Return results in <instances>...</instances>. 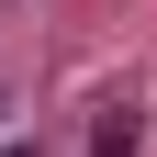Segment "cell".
I'll list each match as a JSON object with an SVG mask.
<instances>
[{
    "label": "cell",
    "mask_w": 157,
    "mask_h": 157,
    "mask_svg": "<svg viewBox=\"0 0 157 157\" xmlns=\"http://www.w3.org/2000/svg\"><path fill=\"white\" fill-rule=\"evenodd\" d=\"M135 135H146V112H135V101H112L101 124H90V157H135Z\"/></svg>",
    "instance_id": "cell-1"
},
{
    "label": "cell",
    "mask_w": 157,
    "mask_h": 157,
    "mask_svg": "<svg viewBox=\"0 0 157 157\" xmlns=\"http://www.w3.org/2000/svg\"><path fill=\"white\" fill-rule=\"evenodd\" d=\"M0 157H34V146H0Z\"/></svg>",
    "instance_id": "cell-2"
}]
</instances>
